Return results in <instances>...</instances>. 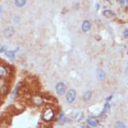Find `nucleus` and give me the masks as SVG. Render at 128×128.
<instances>
[{
	"label": "nucleus",
	"mask_w": 128,
	"mask_h": 128,
	"mask_svg": "<svg viewBox=\"0 0 128 128\" xmlns=\"http://www.w3.org/2000/svg\"><path fill=\"white\" fill-rule=\"evenodd\" d=\"M91 28V25L90 24V22L89 21H84L82 24V30L83 32H88L89 30H90V29Z\"/></svg>",
	"instance_id": "7"
},
{
	"label": "nucleus",
	"mask_w": 128,
	"mask_h": 128,
	"mask_svg": "<svg viewBox=\"0 0 128 128\" xmlns=\"http://www.w3.org/2000/svg\"><path fill=\"white\" fill-rule=\"evenodd\" d=\"M115 128H125V124L122 122H116L115 124Z\"/></svg>",
	"instance_id": "12"
},
{
	"label": "nucleus",
	"mask_w": 128,
	"mask_h": 128,
	"mask_svg": "<svg viewBox=\"0 0 128 128\" xmlns=\"http://www.w3.org/2000/svg\"><path fill=\"white\" fill-rule=\"evenodd\" d=\"M87 123L89 125H90L91 127H93V128H97V123L95 122H94V121H92V120H87Z\"/></svg>",
	"instance_id": "13"
},
{
	"label": "nucleus",
	"mask_w": 128,
	"mask_h": 128,
	"mask_svg": "<svg viewBox=\"0 0 128 128\" xmlns=\"http://www.w3.org/2000/svg\"><path fill=\"white\" fill-rule=\"evenodd\" d=\"M112 97H113V95H111V96H110V97H109V98H108V99H107V100L109 101V99H111V98H112Z\"/></svg>",
	"instance_id": "18"
},
{
	"label": "nucleus",
	"mask_w": 128,
	"mask_h": 128,
	"mask_svg": "<svg viewBox=\"0 0 128 128\" xmlns=\"http://www.w3.org/2000/svg\"><path fill=\"white\" fill-rule=\"evenodd\" d=\"M6 50H7V46H3L1 47V48H0V53H2V52H6Z\"/></svg>",
	"instance_id": "15"
},
{
	"label": "nucleus",
	"mask_w": 128,
	"mask_h": 128,
	"mask_svg": "<svg viewBox=\"0 0 128 128\" xmlns=\"http://www.w3.org/2000/svg\"><path fill=\"white\" fill-rule=\"evenodd\" d=\"M13 20L14 22H19V18L18 16H15L13 18Z\"/></svg>",
	"instance_id": "17"
},
{
	"label": "nucleus",
	"mask_w": 128,
	"mask_h": 128,
	"mask_svg": "<svg viewBox=\"0 0 128 128\" xmlns=\"http://www.w3.org/2000/svg\"><path fill=\"white\" fill-rule=\"evenodd\" d=\"M66 89V85L63 82H60V83H58V84H56V91L58 95H63L65 93Z\"/></svg>",
	"instance_id": "2"
},
{
	"label": "nucleus",
	"mask_w": 128,
	"mask_h": 128,
	"mask_svg": "<svg viewBox=\"0 0 128 128\" xmlns=\"http://www.w3.org/2000/svg\"><path fill=\"white\" fill-rule=\"evenodd\" d=\"M76 98V92L73 89H70L66 93V100L68 103H71L75 101Z\"/></svg>",
	"instance_id": "3"
},
{
	"label": "nucleus",
	"mask_w": 128,
	"mask_h": 128,
	"mask_svg": "<svg viewBox=\"0 0 128 128\" xmlns=\"http://www.w3.org/2000/svg\"><path fill=\"white\" fill-rule=\"evenodd\" d=\"M54 111L51 108H48L43 113L42 119L45 122H50L54 119Z\"/></svg>",
	"instance_id": "1"
},
{
	"label": "nucleus",
	"mask_w": 128,
	"mask_h": 128,
	"mask_svg": "<svg viewBox=\"0 0 128 128\" xmlns=\"http://www.w3.org/2000/svg\"><path fill=\"white\" fill-rule=\"evenodd\" d=\"M109 107V103H106L105 105V106H104V108H103V111H102V112L101 113V115H103L107 111V109H108V108Z\"/></svg>",
	"instance_id": "14"
},
{
	"label": "nucleus",
	"mask_w": 128,
	"mask_h": 128,
	"mask_svg": "<svg viewBox=\"0 0 128 128\" xmlns=\"http://www.w3.org/2000/svg\"><path fill=\"white\" fill-rule=\"evenodd\" d=\"M97 77L98 80H103L105 77V74L103 69H98L97 71Z\"/></svg>",
	"instance_id": "8"
},
{
	"label": "nucleus",
	"mask_w": 128,
	"mask_h": 128,
	"mask_svg": "<svg viewBox=\"0 0 128 128\" xmlns=\"http://www.w3.org/2000/svg\"><path fill=\"white\" fill-rule=\"evenodd\" d=\"M91 95H92V93L91 91H86L83 95V99L84 101H89L91 98Z\"/></svg>",
	"instance_id": "9"
},
{
	"label": "nucleus",
	"mask_w": 128,
	"mask_h": 128,
	"mask_svg": "<svg viewBox=\"0 0 128 128\" xmlns=\"http://www.w3.org/2000/svg\"><path fill=\"white\" fill-rule=\"evenodd\" d=\"M82 128H87L86 126H84V125H83V126H82Z\"/></svg>",
	"instance_id": "19"
},
{
	"label": "nucleus",
	"mask_w": 128,
	"mask_h": 128,
	"mask_svg": "<svg viewBox=\"0 0 128 128\" xmlns=\"http://www.w3.org/2000/svg\"><path fill=\"white\" fill-rule=\"evenodd\" d=\"M63 117H64V113H63V112H61L60 113V115L59 116H58V119H57V120H58V121H60V120L63 118Z\"/></svg>",
	"instance_id": "16"
},
{
	"label": "nucleus",
	"mask_w": 128,
	"mask_h": 128,
	"mask_svg": "<svg viewBox=\"0 0 128 128\" xmlns=\"http://www.w3.org/2000/svg\"><path fill=\"white\" fill-rule=\"evenodd\" d=\"M9 90V86L7 84H3L0 88V95H6L8 93Z\"/></svg>",
	"instance_id": "5"
},
{
	"label": "nucleus",
	"mask_w": 128,
	"mask_h": 128,
	"mask_svg": "<svg viewBox=\"0 0 128 128\" xmlns=\"http://www.w3.org/2000/svg\"><path fill=\"white\" fill-rule=\"evenodd\" d=\"M126 36H127V38H128V34L127 35H126Z\"/></svg>",
	"instance_id": "21"
},
{
	"label": "nucleus",
	"mask_w": 128,
	"mask_h": 128,
	"mask_svg": "<svg viewBox=\"0 0 128 128\" xmlns=\"http://www.w3.org/2000/svg\"><path fill=\"white\" fill-rule=\"evenodd\" d=\"M26 3V1H24V0H16L15 1V3H16V6L19 7H23Z\"/></svg>",
	"instance_id": "10"
},
{
	"label": "nucleus",
	"mask_w": 128,
	"mask_h": 128,
	"mask_svg": "<svg viewBox=\"0 0 128 128\" xmlns=\"http://www.w3.org/2000/svg\"><path fill=\"white\" fill-rule=\"evenodd\" d=\"M14 29L12 26H9V27H7L4 31H3V34L6 38H10L13 36V35L14 34Z\"/></svg>",
	"instance_id": "4"
},
{
	"label": "nucleus",
	"mask_w": 128,
	"mask_h": 128,
	"mask_svg": "<svg viewBox=\"0 0 128 128\" xmlns=\"http://www.w3.org/2000/svg\"><path fill=\"white\" fill-rule=\"evenodd\" d=\"M1 12V7H0V13Z\"/></svg>",
	"instance_id": "20"
},
{
	"label": "nucleus",
	"mask_w": 128,
	"mask_h": 128,
	"mask_svg": "<svg viewBox=\"0 0 128 128\" xmlns=\"http://www.w3.org/2000/svg\"><path fill=\"white\" fill-rule=\"evenodd\" d=\"M103 13L104 16H107V17H111V16L115 15V13L111 10H105V11H103Z\"/></svg>",
	"instance_id": "11"
},
{
	"label": "nucleus",
	"mask_w": 128,
	"mask_h": 128,
	"mask_svg": "<svg viewBox=\"0 0 128 128\" xmlns=\"http://www.w3.org/2000/svg\"><path fill=\"white\" fill-rule=\"evenodd\" d=\"M19 48H18L17 50H12V51H6L5 52V56L7 57L8 58L11 60H13L15 58V53L16 52H17V50H18Z\"/></svg>",
	"instance_id": "6"
}]
</instances>
